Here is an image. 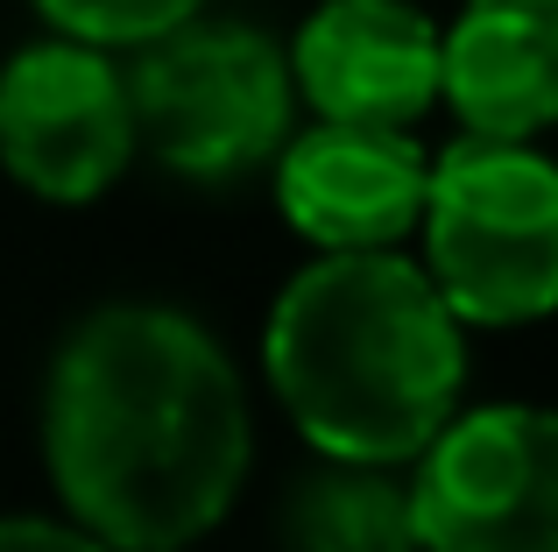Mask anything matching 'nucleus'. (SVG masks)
I'll return each mask as SVG.
<instances>
[{"label":"nucleus","instance_id":"1","mask_svg":"<svg viewBox=\"0 0 558 552\" xmlns=\"http://www.w3.org/2000/svg\"><path fill=\"white\" fill-rule=\"evenodd\" d=\"M43 468L64 525L107 552L198 545L255 468L233 355L178 304H93L43 375Z\"/></svg>","mask_w":558,"mask_h":552},{"label":"nucleus","instance_id":"2","mask_svg":"<svg viewBox=\"0 0 558 552\" xmlns=\"http://www.w3.org/2000/svg\"><path fill=\"white\" fill-rule=\"evenodd\" d=\"M262 369L318 460L410 468L460 411L466 326L396 249L312 255L269 304Z\"/></svg>","mask_w":558,"mask_h":552},{"label":"nucleus","instance_id":"3","mask_svg":"<svg viewBox=\"0 0 558 552\" xmlns=\"http://www.w3.org/2000/svg\"><path fill=\"white\" fill-rule=\"evenodd\" d=\"M424 284L460 326H537L558 298V170L537 142L460 135L424 170Z\"/></svg>","mask_w":558,"mask_h":552},{"label":"nucleus","instance_id":"4","mask_svg":"<svg viewBox=\"0 0 558 552\" xmlns=\"http://www.w3.org/2000/svg\"><path fill=\"white\" fill-rule=\"evenodd\" d=\"M135 156L184 184H241L276 164L298 128L283 43L233 14H191L121 64Z\"/></svg>","mask_w":558,"mask_h":552},{"label":"nucleus","instance_id":"5","mask_svg":"<svg viewBox=\"0 0 558 552\" xmlns=\"http://www.w3.org/2000/svg\"><path fill=\"white\" fill-rule=\"evenodd\" d=\"M417 552H558V425L537 404L452 411L410 460Z\"/></svg>","mask_w":558,"mask_h":552},{"label":"nucleus","instance_id":"6","mask_svg":"<svg viewBox=\"0 0 558 552\" xmlns=\"http://www.w3.org/2000/svg\"><path fill=\"white\" fill-rule=\"evenodd\" d=\"M0 170L43 206H93L135 170V113L113 50L36 36L0 64Z\"/></svg>","mask_w":558,"mask_h":552},{"label":"nucleus","instance_id":"7","mask_svg":"<svg viewBox=\"0 0 558 552\" xmlns=\"http://www.w3.org/2000/svg\"><path fill=\"white\" fill-rule=\"evenodd\" d=\"M424 170L432 149L410 128L312 121L276 149V206L318 255H375L417 235Z\"/></svg>","mask_w":558,"mask_h":552},{"label":"nucleus","instance_id":"8","mask_svg":"<svg viewBox=\"0 0 558 552\" xmlns=\"http://www.w3.org/2000/svg\"><path fill=\"white\" fill-rule=\"evenodd\" d=\"M283 64L318 121L417 128L438 107V22L410 0H318Z\"/></svg>","mask_w":558,"mask_h":552},{"label":"nucleus","instance_id":"9","mask_svg":"<svg viewBox=\"0 0 558 552\" xmlns=\"http://www.w3.org/2000/svg\"><path fill=\"white\" fill-rule=\"evenodd\" d=\"M438 99L460 135L537 142L558 113V0H466L438 36Z\"/></svg>","mask_w":558,"mask_h":552},{"label":"nucleus","instance_id":"10","mask_svg":"<svg viewBox=\"0 0 558 552\" xmlns=\"http://www.w3.org/2000/svg\"><path fill=\"white\" fill-rule=\"evenodd\" d=\"M283 545L290 552H417L403 475L347 468V460L298 475L283 496Z\"/></svg>","mask_w":558,"mask_h":552},{"label":"nucleus","instance_id":"11","mask_svg":"<svg viewBox=\"0 0 558 552\" xmlns=\"http://www.w3.org/2000/svg\"><path fill=\"white\" fill-rule=\"evenodd\" d=\"M50 22V36L93 43V50H142L163 28L205 14V0H28Z\"/></svg>","mask_w":558,"mask_h":552},{"label":"nucleus","instance_id":"12","mask_svg":"<svg viewBox=\"0 0 558 552\" xmlns=\"http://www.w3.org/2000/svg\"><path fill=\"white\" fill-rule=\"evenodd\" d=\"M0 552H107L64 517H0Z\"/></svg>","mask_w":558,"mask_h":552}]
</instances>
